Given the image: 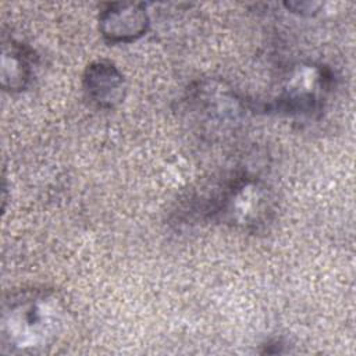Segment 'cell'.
<instances>
[{"mask_svg":"<svg viewBox=\"0 0 356 356\" xmlns=\"http://www.w3.org/2000/svg\"><path fill=\"white\" fill-rule=\"evenodd\" d=\"M332 86L331 71L320 64L295 67L268 110L293 117H314L321 113Z\"/></svg>","mask_w":356,"mask_h":356,"instance_id":"3957f363","label":"cell"},{"mask_svg":"<svg viewBox=\"0 0 356 356\" xmlns=\"http://www.w3.org/2000/svg\"><path fill=\"white\" fill-rule=\"evenodd\" d=\"M64 306L54 291L29 288L10 292L3 300L0 350L13 355L47 352L58 339Z\"/></svg>","mask_w":356,"mask_h":356,"instance_id":"6da1fadb","label":"cell"},{"mask_svg":"<svg viewBox=\"0 0 356 356\" xmlns=\"http://www.w3.org/2000/svg\"><path fill=\"white\" fill-rule=\"evenodd\" d=\"M33 56L28 46L13 36L1 42V88L8 92L26 89L32 78Z\"/></svg>","mask_w":356,"mask_h":356,"instance_id":"8992f818","label":"cell"},{"mask_svg":"<svg viewBox=\"0 0 356 356\" xmlns=\"http://www.w3.org/2000/svg\"><path fill=\"white\" fill-rule=\"evenodd\" d=\"M82 88L88 100L96 107L114 108L125 99L127 82L114 63L96 60L85 68Z\"/></svg>","mask_w":356,"mask_h":356,"instance_id":"5b68a950","label":"cell"},{"mask_svg":"<svg viewBox=\"0 0 356 356\" xmlns=\"http://www.w3.org/2000/svg\"><path fill=\"white\" fill-rule=\"evenodd\" d=\"M285 6L299 14H314L321 7V3H312V1H296V3H285Z\"/></svg>","mask_w":356,"mask_h":356,"instance_id":"ba28073f","label":"cell"},{"mask_svg":"<svg viewBox=\"0 0 356 356\" xmlns=\"http://www.w3.org/2000/svg\"><path fill=\"white\" fill-rule=\"evenodd\" d=\"M150 18L142 3H108L99 13V31L111 44L131 43L142 38Z\"/></svg>","mask_w":356,"mask_h":356,"instance_id":"277c9868","label":"cell"},{"mask_svg":"<svg viewBox=\"0 0 356 356\" xmlns=\"http://www.w3.org/2000/svg\"><path fill=\"white\" fill-rule=\"evenodd\" d=\"M202 213L235 228L257 231L271 221L274 199L267 185L257 178L238 175L207 196Z\"/></svg>","mask_w":356,"mask_h":356,"instance_id":"7a4b0ae2","label":"cell"},{"mask_svg":"<svg viewBox=\"0 0 356 356\" xmlns=\"http://www.w3.org/2000/svg\"><path fill=\"white\" fill-rule=\"evenodd\" d=\"M195 111L210 121L235 120L241 110V99L228 89L199 83L192 92Z\"/></svg>","mask_w":356,"mask_h":356,"instance_id":"52a82bcc","label":"cell"}]
</instances>
